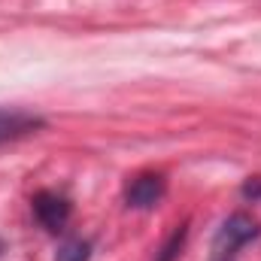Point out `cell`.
Returning a JSON list of instances; mask_svg holds the SVG:
<instances>
[{
  "label": "cell",
  "instance_id": "8992f818",
  "mask_svg": "<svg viewBox=\"0 0 261 261\" xmlns=\"http://www.w3.org/2000/svg\"><path fill=\"white\" fill-rule=\"evenodd\" d=\"M88 258H91V246L85 240H70L58 252V261H88Z\"/></svg>",
  "mask_w": 261,
  "mask_h": 261
},
{
  "label": "cell",
  "instance_id": "52a82bcc",
  "mask_svg": "<svg viewBox=\"0 0 261 261\" xmlns=\"http://www.w3.org/2000/svg\"><path fill=\"white\" fill-rule=\"evenodd\" d=\"M243 195H261V179H255V182H246V189H243Z\"/></svg>",
  "mask_w": 261,
  "mask_h": 261
},
{
  "label": "cell",
  "instance_id": "7a4b0ae2",
  "mask_svg": "<svg viewBox=\"0 0 261 261\" xmlns=\"http://www.w3.org/2000/svg\"><path fill=\"white\" fill-rule=\"evenodd\" d=\"M34 216L46 231H61L70 219V200L55 192H40L34 197Z\"/></svg>",
  "mask_w": 261,
  "mask_h": 261
},
{
  "label": "cell",
  "instance_id": "6da1fadb",
  "mask_svg": "<svg viewBox=\"0 0 261 261\" xmlns=\"http://www.w3.org/2000/svg\"><path fill=\"white\" fill-rule=\"evenodd\" d=\"M252 237H258V225L243 216V213H234L231 219H225V225L219 228V237H216V261H228L243 243H249Z\"/></svg>",
  "mask_w": 261,
  "mask_h": 261
},
{
  "label": "cell",
  "instance_id": "277c9868",
  "mask_svg": "<svg viewBox=\"0 0 261 261\" xmlns=\"http://www.w3.org/2000/svg\"><path fill=\"white\" fill-rule=\"evenodd\" d=\"M46 122L34 113H24V110H0V143H9V140H21L28 134H37Z\"/></svg>",
  "mask_w": 261,
  "mask_h": 261
},
{
  "label": "cell",
  "instance_id": "5b68a950",
  "mask_svg": "<svg viewBox=\"0 0 261 261\" xmlns=\"http://www.w3.org/2000/svg\"><path fill=\"white\" fill-rule=\"evenodd\" d=\"M186 225H179L170 237H167V243L161 246V252H158V258L155 261H176L179 258V252H182V246H186Z\"/></svg>",
  "mask_w": 261,
  "mask_h": 261
},
{
  "label": "cell",
  "instance_id": "3957f363",
  "mask_svg": "<svg viewBox=\"0 0 261 261\" xmlns=\"http://www.w3.org/2000/svg\"><path fill=\"white\" fill-rule=\"evenodd\" d=\"M164 189L167 186H164V176L161 173H140L128 186L125 200H128V206H134V210H149V206H155L164 197Z\"/></svg>",
  "mask_w": 261,
  "mask_h": 261
}]
</instances>
